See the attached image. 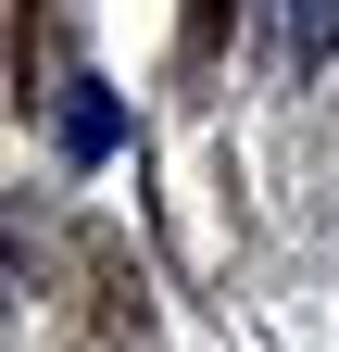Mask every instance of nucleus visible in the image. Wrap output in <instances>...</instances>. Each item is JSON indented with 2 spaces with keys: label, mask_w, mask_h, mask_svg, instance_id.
<instances>
[{
  "label": "nucleus",
  "mask_w": 339,
  "mask_h": 352,
  "mask_svg": "<svg viewBox=\"0 0 339 352\" xmlns=\"http://www.w3.org/2000/svg\"><path fill=\"white\" fill-rule=\"evenodd\" d=\"M251 38H264L277 76H314L339 51V0H251Z\"/></svg>",
  "instance_id": "obj_1"
},
{
  "label": "nucleus",
  "mask_w": 339,
  "mask_h": 352,
  "mask_svg": "<svg viewBox=\"0 0 339 352\" xmlns=\"http://www.w3.org/2000/svg\"><path fill=\"white\" fill-rule=\"evenodd\" d=\"M113 139H126V113H113V88H101V76H75V88H63V151H75V164H101Z\"/></svg>",
  "instance_id": "obj_2"
}]
</instances>
